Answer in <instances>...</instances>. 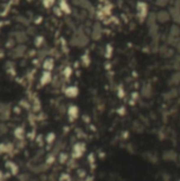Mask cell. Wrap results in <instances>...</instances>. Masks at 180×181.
Listing matches in <instances>:
<instances>
[{
	"instance_id": "cell-1",
	"label": "cell",
	"mask_w": 180,
	"mask_h": 181,
	"mask_svg": "<svg viewBox=\"0 0 180 181\" xmlns=\"http://www.w3.org/2000/svg\"><path fill=\"white\" fill-rule=\"evenodd\" d=\"M72 46L75 47H80V48H84L89 43V37L86 35V33L83 31H79L75 35L72 37L71 41H70Z\"/></svg>"
},
{
	"instance_id": "cell-2",
	"label": "cell",
	"mask_w": 180,
	"mask_h": 181,
	"mask_svg": "<svg viewBox=\"0 0 180 181\" xmlns=\"http://www.w3.org/2000/svg\"><path fill=\"white\" fill-rule=\"evenodd\" d=\"M137 16L140 21H144L146 20L148 16V5L144 1H139L137 3Z\"/></svg>"
},
{
	"instance_id": "cell-3",
	"label": "cell",
	"mask_w": 180,
	"mask_h": 181,
	"mask_svg": "<svg viewBox=\"0 0 180 181\" xmlns=\"http://www.w3.org/2000/svg\"><path fill=\"white\" fill-rule=\"evenodd\" d=\"M85 151H86V144L83 142H77L73 145L72 148V158L79 159L84 155Z\"/></svg>"
},
{
	"instance_id": "cell-4",
	"label": "cell",
	"mask_w": 180,
	"mask_h": 181,
	"mask_svg": "<svg viewBox=\"0 0 180 181\" xmlns=\"http://www.w3.org/2000/svg\"><path fill=\"white\" fill-rule=\"evenodd\" d=\"M158 51H159L160 55L162 56V57H164V58L174 57V55H175V53H176L175 49L172 48V47H170L168 45L160 46L159 49H158Z\"/></svg>"
},
{
	"instance_id": "cell-5",
	"label": "cell",
	"mask_w": 180,
	"mask_h": 181,
	"mask_svg": "<svg viewBox=\"0 0 180 181\" xmlns=\"http://www.w3.org/2000/svg\"><path fill=\"white\" fill-rule=\"evenodd\" d=\"M156 18H157V22L159 23H166L172 19L171 13L165 10H161L156 13Z\"/></svg>"
},
{
	"instance_id": "cell-6",
	"label": "cell",
	"mask_w": 180,
	"mask_h": 181,
	"mask_svg": "<svg viewBox=\"0 0 180 181\" xmlns=\"http://www.w3.org/2000/svg\"><path fill=\"white\" fill-rule=\"evenodd\" d=\"M102 35H103V30H102L101 25L98 22L94 23L91 30V38L93 40H100Z\"/></svg>"
},
{
	"instance_id": "cell-7",
	"label": "cell",
	"mask_w": 180,
	"mask_h": 181,
	"mask_svg": "<svg viewBox=\"0 0 180 181\" xmlns=\"http://www.w3.org/2000/svg\"><path fill=\"white\" fill-rule=\"evenodd\" d=\"M64 92H65V96H66L67 98H74L79 96L80 89H79V87H76V86H69V87H67V88L65 89Z\"/></svg>"
},
{
	"instance_id": "cell-8",
	"label": "cell",
	"mask_w": 180,
	"mask_h": 181,
	"mask_svg": "<svg viewBox=\"0 0 180 181\" xmlns=\"http://www.w3.org/2000/svg\"><path fill=\"white\" fill-rule=\"evenodd\" d=\"M79 107L76 105H70L68 107V117H69V120L71 121V122H73L74 120H76L77 119V117H79Z\"/></svg>"
},
{
	"instance_id": "cell-9",
	"label": "cell",
	"mask_w": 180,
	"mask_h": 181,
	"mask_svg": "<svg viewBox=\"0 0 180 181\" xmlns=\"http://www.w3.org/2000/svg\"><path fill=\"white\" fill-rule=\"evenodd\" d=\"M152 93H153V89L150 84H145V85L142 86V88H141V96L143 98H150L152 96Z\"/></svg>"
},
{
	"instance_id": "cell-10",
	"label": "cell",
	"mask_w": 180,
	"mask_h": 181,
	"mask_svg": "<svg viewBox=\"0 0 180 181\" xmlns=\"http://www.w3.org/2000/svg\"><path fill=\"white\" fill-rule=\"evenodd\" d=\"M180 84V71H176L171 75V77L168 78V85L176 86Z\"/></svg>"
},
{
	"instance_id": "cell-11",
	"label": "cell",
	"mask_w": 180,
	"mask_h": 181,
	"mask_svg": "<svg viewBox=\"0 0 180 181\" xmlns=\"http://www.w3.org/2000/svg\"><path fill=\"white\" fill-rule=\"evenodd\" d=\"M74 4L79 5V7H81V8L85 9L87 11L92 10V5L89 0H74Z\"/></svg>"
},
{
	"instance_id": "cell-12",
	"label": "cell",
	"mask_w": 180,
	"mask_h": 181,
	"mask_svg": "<svg viewBox=\"0 0 180 181\" xmlns=\"http://www.w3.org/2000/svg\"><path fill=\"white\" fill-rule=\"evenodd\" d=\"M51 78H52V75H51V72L50 71H46L45 70V72L41 74L40 76V84L41 85H47V84H49L51 82Z\"/></svg>"
},
{
	"instance_id": "cell-13",
	"label": "cell",
	"mask_w": 180,
	"mask_h": 181,
	"mask_svg": "<svg viewBox=\"0 0 180 181\" xmlns=\"http://www.w3.org/2000/svg\"><path fill=\"white\" fill-rule=\"evenodd\" d=\"M54 65H55V64H54V59L49 57V58H47V59H45V62H43V67L46 71H51V70H53Z\"/></svg>"
},
{
	"instance_id": "cell-14",
	"label": "cell",
	"mask_w": 180,
	"mask_h": 181,
	"mask_svg": "<svg viewBox=\"0 0 180 181\" xmlns=\"http://www.w3.org/2000/svg\"><path fill=\"white\" fill-rule=\"evenodd\" d=\"M59 9H61V12L66 13V14L71 13V8H70V5H69V3L67 2L66 0H61L59 1Z\"/></svg>"
},
{
	"instance_id": "cell-15",
	"label": "cell",
	"mask_w": 180,
	"mask_h": 181,
	"mask_svg": "<svg viewBox=\"0 0 180 181\" xmlns=\"http://www.w3.org/2000/svg\"><path fill=\"white\" fill-rule=\"evenodd\" d=\"M81 63L84 67H89V65L91 64V58L88 54H83L81 57Z\"/></svg>"
},
{
	"instance_id": "cell-16",
	"label": "cell",
	"mask_w": 180,
	"mask_h": 181,
	"mask_svg": "<svg viewBox=\"0 0 180 181\" xmlns=\"http://www.w3.org/2000/svg\"><path fill=\"white\" fill-rule=\"evenodd\" d=\"M163 158H164L165 160H172V161H174L176 158H177V153H176L175 151H166V153H164Z\"/></svg>"
},
{
	"instance_id": "cell-17",
	"label": "cell",
	"mask_w": 180,
	"mask_h": 181,
	"mask_svg": "<svg viewBox=\"0 0 180 181\" xmlns=\"http://www.w3.org/2000/svg\"><path fill=\"white\" fill-rule=\"evenodd\" d=\"M112 53H113V47H112L110 43L106 45V48H105V52H104V55L106 58H110L112 56Z\"/></svg>"
},
{
	"instance_id": "cell-18",
	"label": "cell",
	"mask_w": 180,
	"mask_h": 181,
	"mask_svg": "<svg viewBox=\"0 0 180 181\" xmlns=\"http://www.w3.org/2000/svg\"><path fill=\"white\" fill-rule=\"evenodd\" d=\"M7 167L10 169V172L13 175H16L18 173V166L15 163H13V162H8L7 163Z\"/></svg>"
},
{
	"instance_id": "cell-19",
	"label": "cell",
	"mask_w": 180,
	"mask_h": 181,
	"mask_svg": "<svg viewBox=\"0 0 180 181\" xmlns=\"http://www.w3.org/2000/svg\"><path fill=\"white\" fill-rule=\"evenodd\" d=\"M63 74H64V76H65V77H66V78L71 77L72 74H73V69H72L71 67H70V66H67L66 68L64 69Z\"/></svg>"
},
{
	"instance_id": "cell-20",
	"label": "cell",
	"mask_w": 180,
	"mask_h": 181,
	"mask_svg": "<svg viewBox=\"0 0 180 181\" xmlns=\"http://www.w3.org/2000/svg\"><path fill=\"white\" fill-rule=\"evenodd\" d=\"M68 159H69L68 153H59V163H61V164L66 163L67 161H68Z\"/></svg>"
},
{
	"instance_id": "cell-21",
	"label": "cell",
	"mask_w": 180,
	"mask_h": 181,
	"mask_svg": "<svg viewBox=\"0 0 180 181\" xmlns=\"http://www.w3.org/2000/svg\"><path fill=\"white\" fill-rule=\"evenodd\" d=\"M55 138H56L55 133H54V132H49L48 135H47V137H46V142L48 144H52L54 141H55Z\"/></svg>"
},
{
	"instance_id": "cell-22",
	"label": "cell",
	"mask_w": 180,
	"mask_h": 181,
	"mask_svg": "<svg viewBox=\"0 0 180 181\" xmlns=\"http://www.w3.org/2000/svg\"><path fill=\"white\" fill-rule=\"evenodd\" d=\"M14 135H15L16 138L22 139L23 138V129L21 128V127H18V128H16L15 131H14Z\"/></svg>"
},
{
	"instance_id": "cell-23",
	"label": "cell",
	"mask_w": 180,
	"mask_h": 181,
	"mask_svg": "<svg viewBox=\"0 0 180 181\" xmlns=\"http://www.w3.org/2000/svg\"><path fill=\"white\" fill-rule=\"evenodd\" d=\"M170 3V0H156V4L160 8H164Z\"/></svg>"
},
{
	"instance_id": "cell-24",
	"label": "cell",
	"mask_w": 180,
	"mask_h": 181,
	"mask_svg": "<svg viewBox=\"0 0 180 181\" xmlns=\"http://www.w3.org/2000/svg\"><path fill=\"white\" fill-rule=\"evenodd\" d=\"M59 181H71V176L67 173H63L59 176Z\"/></svg>"
},
{
	"instance_id": "cell-25",
	"label": "cell",
	"mask_w": 180,
	"mask_h": 181,
	"mask_svg": "<svg viewBox=\"0 0 180 181\" xmlns=\"http://www.w3.org/2000/svg\"><path fill=\"white\" fill-rule=\"evenodd\" d=\"M118 96H119L120 98H123L125 96V91H124V89H123L122 86L118 88Z\"/></svg>"
},
{
	"instance_id": "cell-26",
	"label": "cell",
	"mask_w": 180,
	"mask_h": 181,
	"mask_svg": "<svg viewBox=\"0 0 180 181\" xmlns=\"http://www.w3.org/2000/svg\"><path fill=\"white\" fill-rule=\"evenodd\" d=\"M53 3H54V0H43V4H45L46 8H50V7H52Z\"/></svg>"
},
{
	"instance_id": "cell-27",
	"label": "cell",
	"mask_w": 180,
	"mask_h": 181,
	"mask_svg": "<svg viewBox=\"0 0 180 181\" xmlns=\"http://www.w3.org/2000/svg\"><path fill=\"white\" fill-rule=\"evenodd\" d=\"M43 38L41 37V36H38L37 38H36V41H35V46L36 47H39V46L43 43Z\"/></svg>"
},
{
	"instance_id": "cell-28",
	"label": "cell",
	"mask_w": 180,
	"mask_h": 181,
	"mask_svg": "<svg viewBox=\"0 0 180 181\" xmlns=\"http://www.w3.org/2000/svg\"><path fill=\"white\" fill-rule=\"evenodd\" d=\"M54 161H55V157L52 156V155H50V156L47 158V163H48V164H52Z\"/></svg>"
},
{
	"instance_id": "cell-29",
	"label": "cell",
	"mask_w": 180,
	"mask_h": 181,
	"mask_svg": "<svg viewBox=\"0 0 180 181\" xmlns=\"http://www.w3.org/2000/svg\"><path fill=\"white\" fill-rule=\"evenodd\" d=\"M88 161L90 162V164H93L94 161H95V159H94V155L93 153H90L88 156Z\"/></svg>"
},
{
	"instance_id": "cell-30",
	"label": "cell",
	"mask_w": 180,
	"mask_h": 181,
	"mask_svg": "<svg viewBox=\"0 0 180 181\" xmlns=\"http://www.w3.org/2000/svg\"><path fill=\"white\" fill-rule=\"evenodd\" d=\"M175 50H176V52L179 53V54H180V40H178L177 43H176V45H175Z\"/></svg>"
},
{
	"instance_id": "cell-31",
	"label": "cell",
	"mask_w": 180,
	"mask_h": 181,
	"mask_svg": "<svg viewBox=\"0 0 180 181\" xmlns=\"http://www.w3.org/2000/svg\"><path fill=\"white\" fill-rule=\"evenodd\" d=\"M118 113L121 114V116H124L125 114V108L124 107H120V109H118Z\"/></svg>"
},
{
	"instance_id": "cell-32",
	"label": "cell",
	"mask_w": 180,
	"mask_h": 181,
	"mask_svg": "<svg viewBox=\"0 0 180 181\" xmlns=\"http://www.w3.org/2000/svg\"><path fill=\"white\" fill-rule=\"evenodd\" d=\"M2 177H3V174H2V172L0 171V179H2Z\"/></svg>"
},
{
	"instance_id": "cell-33",
	"label": "cell",
	"mask_w": 180,
	"mask_h": 181,
	"mask_svg": "<svg viewBox=\"0 0 180 181\" xmlns=\"http://www.w3.org/2000/svg\"><path fill=\"white\" fill-rule=\"evenodd\" d=\"M0 181H2V179H0Z\"/></svg>"
},
{
	"instance_id": "cell-34",
	"label": "cell",
	"mask_w": 180,
	"mask_h": 181,
	"mask_svg": "<svg viewBox=\"0 0 180 181\" xmlns=\"http://www.w3.org/2000/svg\"><path fill=\"white\" fill-rule=\"evenodd\" d=\"M179 181H180V180H179Z\"/></svg>"
}]
</instances>
